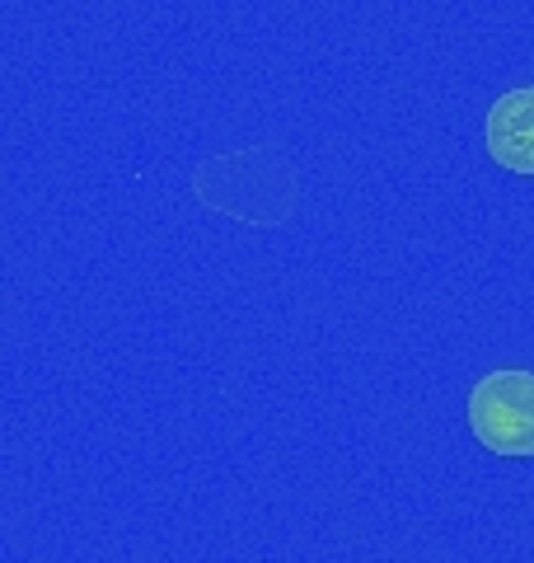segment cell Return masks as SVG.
Listing matches in <instances>:
<instances>
[{"label":"cell","instance_id":"6da1fadb","mask_svg":"<svg viewBox=\"0 0 534 563\" xmlns=\"http://www.w3.org/2000/svg\"><path fill=\"white\" fill-rule=\"evenodd\" d=\"M465 413L478 446L492 455H534V372L525 366H502L474 380Z\"/></svg>","mask_w":534,"mask_h":563},{"label":"cell","instance_id":"7a4b0ae2","mask_svg":"<svg viewBox=\"0 0 534 563\" xmlns=\"http://www.w3.org/2000/svg\"><path fill=\"white\" fill-rule=\"evenodd\" d=\"M488 155L511 174H534V85L507 90L483 122Z\"/></svg>","mask_w":534,"mask_h":563}]
</instances>
